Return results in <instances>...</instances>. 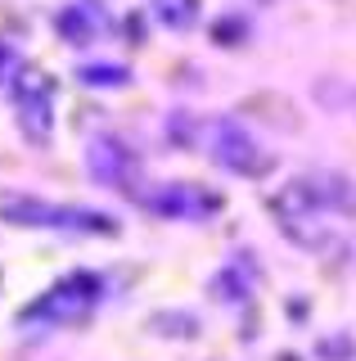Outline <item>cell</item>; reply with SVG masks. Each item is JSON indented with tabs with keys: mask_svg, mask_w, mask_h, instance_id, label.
I'll list each match as a JSON object with an SVG mask.
<instances>
[{
	"mask_svg": "<svg viewBox=\"0 0 356 361\" xmlns=\"http://www.w3.org/2000/svg\"><path fill=\"white\" fill-rule=\"evenodd\" d=\"M163 18H172V23H190L194 18V5H190V0H163Z\"/></svg>",
	"mask_w": 356,
	"mask_h": 361,
	"instance_id": "obj_3",
	"label": "cell"
},
{
	"mask_svg": "<svg viewBox=\"0 0 356 361\" xmlns=\"http://www.w3.org/2000/svg\"><path fill=\"white\" fill-rule=\"evenodd\" d=\"M212 135H217L212 154H217L226 167H235V172H248V176H258V172H266V167H271V158H266V154H262V149H258V145H253L243 131L230 127V122H217Z\"/></svg>",
	"mask_w": 356,
	"mask_h": 361,
	"instance_id": "obj_1",
	"label": "cell"
},
{
	"mask_svg": "<svg viewBox=\"0 0 356 361\" xmlns=\"http://www.w3.org/2000/svg\"><path fill=\"white\" fill-rule=\"evenodd\" d=\"M307 195L325 199V203H333V208H343V212H356V185H352V180H343V176H316V180H307Z\"/></svg>",
	"mask_w": 356,
	"mask_h": 361,
	"instance_id": "obj_2",
	"label": "cell"
}]
</instances>
